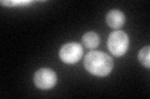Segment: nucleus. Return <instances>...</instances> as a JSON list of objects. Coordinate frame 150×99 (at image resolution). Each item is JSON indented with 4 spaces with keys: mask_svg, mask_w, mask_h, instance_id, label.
<instances>
[{
    "mask_svg": "<svg viewBox=\"0 0 150 99\" xmlns=\"http://www.w3.org/2000/svg\"><path fill=\"white\" fill-rule=\"evenodd\" d=\"M112 60L110 56H108L100 51H90L84 60V67L89 73L98 77L108 76L112 69Z\"/></svg>",
    "mask_w": 150,
    "mask_h": 99,
    "instance_id": "f257e3e1",
    "label": "nucleus"
},
{
    "mask_svg": "<svg viewBox=\"0 0 150 99\" xmlns=\"http://www.w3.org/2000/svg\"><path fill=\"white\" fill-rule=\"evenodd\" d=\"M129 47V37L124 31L115 30L114 32H111L109 39H108V48L110 50V52L120 57V56L125 55V52L128 51Z\"/></svg>",
    "mask_w": 150,
    "mask_h": 99,
    "instance_id": "f03ea898",
    "label": "nucleus"
},
{
    "mask_svg": "<svg viewBox=\"0 0 150 99\" xmlns=\"http://www.w3.org/2000/svg\"><path fill=\"white\" fill-rule=\"evenodd\" d=\"M56 73L50 68H40L34 74V83L39 89H51L56 84Z\"/></svg>",
    "mask_w": 150,
    "mask_h": 99,
    "instance_id": "7ed1b4c3",
    "label": "nucleus"
},
{
    "mask_svg": "<svg viewBox=\"0 0 150 99\" xmlns=\"http://www.w3.org/2000/svg\"><path fill=\"white\" fill-rule=\"evenodd\" d=\"M59 56L65 63H76L83 57V47L76 42H69L60 48Z\"/></svg>",
    "mask_w": 150,
    "mask_h": 99,
    "instance_id": "20e7f679",
    "label": "nucleus"
},
{
    "mask_svg": "<svg viewBox=\"0 0 150 99\" xmlns=\"http://www.w3.org/2000/svg\"><path fill=\"white\" fill-rule=\"evenodd\" d=\"M106 24L111 29L118 30L125 24V15L120 10H110L106 14Z\"/></svg>",
    "mask_w": 150,
    "mask_h": 99,
    "instance_id": "39448f33",
    "label": "nucleus"
},
{
    "mask_svg": "<svg viewBox=\"0 0 150 99\" xmlns=\"http://www.w3.org/2000/svg\"><path fill=\"white\" fill-rule=\"evenodd\" d=\"M81 41H83V45L85 46V48H89V50L96 48L100 42L99 36H98V34H95V32H86V34L83 36Z\"/></svg>",
    "mask_w": 150,
    "mask_h": 99,
    "instance_id": "423d86ee",
    "label": "nucleus"
},
{
    "mask_svg": "<svg viewBox=\"0 0 150 99\" xmlns=\"http://www.w3.org/2000/svg\"><path fill=\"white\" fill-rule=\"evenodd\" d=\"M138 58H139L140 63H142L144 67H146V68L150 67V47L149 46L144 47V48H142L139 51Z\"/></svg>",
    "mask_w": 150,
    "mask_h": 99,
    "instance_id": "0eeeda50",
    "label": "nucleus"
}]
</instances>
